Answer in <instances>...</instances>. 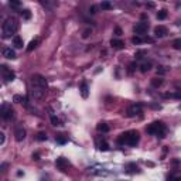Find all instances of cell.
Masks as SVG:
<instances>
[{"label": "cell", "mask_w": 181, "mask_h": 181, "mask_svg": "<svg viewBox=\"0 0 181 181\" xmlns=\"http://www.w3.org/2000/svg\"><path fill=\"white\" fill-rule=\"evenodd\" d=\"M47 94V81L41 75H33L31 78V96L34 99H41Z\"/></svg>", "instance_id": "cell-1"}, {"label": "cell", "mask_w": 181, "mask_h": 181, "mask_svg": "<svg viewBox=\"0 0 181 181\" xmlns=\"http://www.w3.org/2000/svg\"><path fill=\"white\" fill-rule=\"evenodd\" d=\"M140 140V133L137 130H127L125 133H122L119 136L118 143L119 144H127V146H136Z\"/></svg>", "instance_id": "cell-2"}, {"label": "cell", "mask_w": 181, "mask_h": 181, "mask_svg": "<svg viewBox=\"0 0 181 181\" xmlns=\"http://www.w3.org/2000/svg\"><path fill=\"white\" fill-rule=\"evenodd\" d=\"M18 30V23L14 17H7L4 20V23L1 26V37L3 38H9L13 34H16Z\"/></svg>", "instance_id": "cell-3"}, {"label": "cell", "mask_w": 181, "mask_h": 181, "mask_svg": "<svg viewBox=\"0 0 181 181\" xmlns=\"http://www.w3.org/2000/svg\"><path fill=\"white\" fill-rule=\"evenodd\" d=\"M146 132L151 136H158V137H164L165 134V125L163 122H160V120H156V122H153L151 125L147 126L146 129Z\"/></svg>", "instance_id": "cell-4"}, {"label": "cell", "mask_w": 181, "mask_h": 181, "mask_svg": "<svg viewBox=\"0 0 181 181\" xmlns=\"http://www.w3.org/2000/svg\"><path fill=\"white\" fill-rule=\"evenodd\" d=\"M0 115L4 120H10V119L14 116V110L11 108L10 103H3L1 105V109H0Z\"/></svg>", "instance_id": "cell-5"}, {"label": "cell", "mask_w": 181, "mask_h": 181, "mask_svg": "<svg viewBox=\"0 0 181 181\" xmlns=\"http://www.w3.org/2000/svg\"><path fill=\"white\" fill-rule=\"evenodd\" d=\"M0 70H1V75H3L4 82H11L13 79L16 78V74H14V71H11V70H10V68H7L6 65H1V67H0Z\"/></svg>", "instance_id": "cell-6"}, {"label": "cell", "mask_w": 181, "mask_h": 181, "mask_svg": "<svg viewBox=\"0 0 181 181\" xmlns=\"http://www.w3.org/2000/svg\"><path fill=\"white\" fill-rule=\"evenodd\" d=\"M147 30H149V23H147V21H139V23H136V26L133 27L134 34H137V35L146 34Z\"/></svg>", "instance_id": "cell-7"}, {"label": "cell", "mask_w": 181, "mask_h": 181, "mask_svg": "<svg viewBox=\"0 0 181 181\" xmlns=\"http://www.w3.org/2000/svg\"><path fill=\"white\" fill-rule=\"evenodd\" d=\"M140 113H142V105L140 103H133V105H130L127 108V116L129 118H134V116H137Z\"/></svg>", "instance_id": "cell-8"}, {"label": "cell", "mask_w": 181, "mask_h": 181, "mask_svg": "<svg viewBox=\"0 0 181 181\" xmlns=\"http://www.w3.org/2000/svg\"><path fill=\"white\" fill-rule=\"evenodd\" d=\"M55 165H57V168L58 170H61V171H67V168L70 167V161H68V158L65 157H58L55 160Z\"/></svg>", "instance_id": "cell-9"}, {"label": "cell", "mask_w": 181, "mask_h": 181, "mask_svg": "<svg viewBox=\"0 0 181 181\" xmlns=\"http://www.w3.org/2000/svg\"><path fill=\"white\" fill-rule=\"evenodd\" d=\"M14 137H16L17 142H23L26 139V129L23 126H17L14 130Z\"/></svg>", "instance_id": "cell-10"}, {"label": "cell", "mask_w": 181, "mask_h": 181, "mask_svg": "<svg viewBox=\"0 0 181 181\" xmlns=\"http://www.w3.org/2000/svg\"><path fill=\"white\" fill-rule=\"evenodd\" d=\"M167 27H164V26H157L156 28H154V35L156 37H158V38H163V37H165L167 35Z\"/></svg>", "instance_id": "cell-11"}, {"label": "cell", "mask_w": 181, "mask_h": 181, "mask_svg": "<svg viewBox=\"0 0 181 181\" xmlns=\"http://www.w3.org/2000/svg\"><path fill=\"white\" fill-rule=\"evenodd\" d=\"M79 91H81L82 98H85V99H87L88 96H89V87H88L87 81H82V82H81V85H79Z\"/></svg>", "instance_id": "cell-12"}, {"label": "cell", "mask_w": 181, "mask_h": 181, "mask_svg": "<svg viewBox=\"0 0 181 181\" xmlns=\"http://www.w3.org/2000/svg\"><path fill=\"white\" fill-rule=\"evenodd\" d=\"M110 45L115 48V50H123V48H125V43H123L122 40L112 38L110 40Z\"/></svg>", "instance_id": "cell-13"}, {"label": "cell", "mask_w": 181, "mask_h": 181, "mask_svg": "<svg viewBox=\"0 0 181 181\" xmlns=\"http://www.w3.org/2000/svg\"><path fill=\"white\" fill-rule=\"evenodd\" d=\"M3 57L7 58V60H14V58H16V53H14V50H11V48H4V50H3Z\"/></svg>", "instance_id": "cell-14"}, {"label": "cell", "mask_w": 181, "mask_h": 181, "mask_svg": "<svg viewBox=\"0 0 181 181\" xmlns=\"http://www.w3.org/2000/svg\"><path fill=\"white\" fill-rule=\"evenodd\" d=\"M13 45L16 48H23V45H24L23 38H21L20 35H14V37H13Z\"/></svg>", "instance_id": "cell-15"}, {"label": "cell", "mask_w": 181, "mask_h": 181, "mask_svg": "<svg viewBox=\"0 0 181 181\" xmlns=\"http://www.w3.org/2000/svg\"><path fill=\"white\" fill-rule=\"evenodd\" d=\"M98 132H102V133H108L109 132V125L108 123H105V122H101V123H98Z\"/></svg>", "instance_id": "cell-16"}, {"label": "cell", "mask_w": 181, "mask_h": 181, "mask_svg": "<svg viewBox=\"0 0 181 181\" xmlns=\"http://www.w3.org/2000/svg\"><path fill=\"white\" fill-rule=\"evenodd\" d=\"M150 68H151V62H150V61H147V62H143L142 65H140V71H142L143 74H146L147 71H150Z\"/></svg>", "instance_id": "cell-17"}, {"label": "cell", "mask_w": 181, "mask_h": 181, "mask_svg": "<svg viewBox=\"0 0 181 181\" xmlns=\"http://www.w3.org/2000/svg\"><path fill=\"white\" fill-rule=\"evenodd\" d=\"M126 168L129 173H139V167L136 164H133V163H129V164L126 165Z\"/></svg>", "instance_id": "cell-18"}, {"label": "cell", "mask_w": 181, "mask_h": 181, "mask_svg": "<svg viewBox=\"0 0 181 181\" xmlns=\"http://www.w3.org/2000/svg\"><path fill=\"white\" fill-rule=\"evenodd\" d=\"M98 149L101 150V151H108L109 150V144L105 142V140H102V142L98 143Z\"/></svg>", "instance_id": "cell-19"}, {"label": "cell", "mask_w": 181, "mask_h": 181, "mask_svg": "<svg viewBox=\"0 0 181 181\" xmlns=\"http://www.w3.org/2000/svg\"><path fill=\"white\" fill-rule=\"evenodd\" d=\"M37 45H38V38L31 40V43H30V44H28V47H27V51H28V53H31V51L37 47Z\"/></svg>", "instance_id": "cell-20"}, {"label": "cell", "mask_w": 181, "mask_h": 181, "mask_svg": "<svg viewBox=\"0 0 181 181\" xmlns=\"http://www.w3.org/2000/svg\"><path fill=\"white\" fill-rule=\"evenodd\" d=\"M35 139H37L38 142H45V140H47V133H45V132H38L37 136H35Z\"/></svg>", "instance_id": "cell-21"}, {"label": "cell", "mask_w": 181, "mask_h": 181, "mask_svg": "<svg viewBox=\"0 0 181 181\" xmlns=\"http://www.w3.org/2000/svg\"><path fill=\"white\" fill-rule=\"evenodd\" d=\"M151 85H153L154 88L161 87V85H163V79L161 78H153L151 79Z\"/></svg>", "instance_id": "cell-22"}, {"label": "cell", "mask_w": 181, "mask_h": 181, "mask_svg": "<svg viewBox=\"0 0 181 181\" xmlns=\"http://www.w3.org/2000/svg\"><path fill=\"white\" fill-rule=\"evenodd\" d=\"M55 140H57V143H60V144H65L68 139H67V137H65L64 134H58V136L55 137Z\"/></svg>", "instance_id": "cell-23"}, {"label": "cell", "mask_w": 181, "mask_h": 181, "mask_svg": "<svg viewBox=\"0 0 181 181\" xmlns=\"http://www.w3.org/2000/svg\"><path fill=\"white\" fill-rule=\"evenodd\" d=\"M13 101L17 103H26V98L21 96V95H14V98H13Z\"/></svg>", "instance_id": "cell-24"}, {"label": "cell", "mask_w": 181, "mask_h": 181, "mask_svg": "<svg viewBox=\"0 0 181 181\" xmlns=\"http://www.w3.org/2000/svg\"><path fill=\"white\" fill-rule=\"evenodd\" d=\"M167 17V10H160L157 13V20H164Z\"/></svg>", "instance_id": "cell-25"}, {"label": "cell", "mask_w": 181, "mask_h": 181, "mask_svg": "<svg viewBox=\"0 0 181 181\" xmlns=\"http://www.w3.org/2000/svg\"><path fill=\"white\" fill-rule=\"evenodd\" d=\"M112 7H113V6H112V3H109V1H102V4H101V9H102V10H110Z\"/></svg>", "instance_id": "cell-26"}, {"label": "cell", "mask_w": 181, "mask_h": 181, "mask_svg": "<svg viewBox=\"0 0 181 181\" xmlns=\"http://www.w3.org/2000/svg\"><path fill=\"white\" fill-rule=\"evenodd\" d=\"M51 123H53L54 126H60V123H61V122H60V119L57 118L55 115H53V113H51Z\"/></svg>", "instance_id": "cell-27"}, {"label": "cell", "mask_w": 181, "mask_h": 181, "mask_svg": "<svg viewBox=\"0 0 181 181\" xmlns=\"http://www.w3.org/2000/svg\"><path fill=\"white\" fill-rule=\"evenodd\" d=\"M21 16H23V18H26V20H30V17H31V13H30V10H23L21 11Z\"/></svg>", "instance_id": "cell-28"}, {"label": "cell", "mask_w": 181, "mask_h": 181, "mask_svg": "<svg viewBox=\"0 0 181 181\" xmlns=\"http://www.w3.org/2000/svg\"><path fill=\"white\" fill-rule=\"evenodd\" d=\"M173 47L175 50H181V38H177L173 41Z\"/></svg>", "instance_id": "cell-29"}, {"label": "cell", "mask_w": 181, "mask_h": 181, "mask_svg": "<svg viewBox=\"0 0 181 181\" xmlns=\"http://www.w3.org/2000/svg\"><path fill=\"white\" fill-rule=\"evenodd\" d=\"M136 68H137V64H136V62H130V64H129V74H133Z\"/></svg>", "instance_id": "cell-30"}, {"label": "cell", "mask_w": 181, "mask_h": 181, "mask_svg": "<svg viewBox=\"0 0 181 181\" xmlns=\"http://www.w3.org/2000/svg\"><path fill=\"white\" fill-rule=\"evenodd\" d=\"M92 34V30L91 28H87V30H84V33H82V38H88L89 35Z\"/></svg>", "instance_id": "cell-31"}, {"label": "cell", "mask_w": 181, "mask_h": 181, "mask_svg": "<svg viewBox=\"0 0 181 181\" xmlns=\"http://www.w3.org/2000/svg\"><path fill=\"white\" fill-rule=\"evenodd\" d=\"M132 43H133V44H142V43H143V40L140 38L139 35H134L133 38H132Z\"/></svg>", "instance_id": "cell-32"}, {"label": "cell", "mask_w": 181, "mask_h": 181, "mask_svg": "<svg viewBox=\"0 0 181 181\" xmlns=\"http://www.w3.org/2000/svg\"><path fill=\"white\" fill-rule=\"evenodd\" d=\"M143 55H146V51L140 50V51H137V53H136V55H134V57H136L137 60H140V58H143Z\"/></svg>", "instance_id": "cell-33"}, {"label": "cell", "mask_w": 181, "mask_h": 181, "mask_svg": "<svg viewBox=\"0 0 181 181\" xmlns=\"http://www.w3.org/2000/svg\"><path fill=\"white\" fill-rule=\"evenodd\" d=\"M10 6H11V7H14V9L20 7V1H16V0H11V1H10Z\"/></svg>", "instance_id": "cell-34"}, {"label": "cell", "mask_w": 181, "mask_h": 181, "mask_svg": "<svg viewBox=\"0 0 181 181\" xmlns=\"http://www.w3.org/2000/svg\"><path fill=\"white\" fill-rule=\"evenodd\" d=\"M115 34H116V35H122V28H120V27H116V28H115Z\"/></svg>", "instance_id": "cell-35"}, {"label": "cell", "mask_w": 181, "mask_h": 181, "mask_svg": "<svg viewBox=\"0 0 181 181\" xmlns=\"http://www.w3.org/2000/svg\"><path fill=\"white\" fill-rule=\"evenodd\" d=\"M4 133H0V144H4Z\"/></svg>", "instance_id": "cell-36"}, {"label": "cell", "mask_w": 181, "mask_h": 181, "mask_svg": "<svg viewBox=\"0 0 181 181\" xmlns=\"http://www.w3.org/2000/svg\"><path fill=\"white\" fill-rule=\"evenodd\" d=\"M89 13H91V14H95V13H96V7H95V6H92V7L89 9Z\"/></svg>", "instance_id": "cell-37"}, {"label": "cell", "mask_w": 181, "mask_h": 181, "mask_svg": "<svg viewBox=\"0 0 181 181\" xmlns=\"http://www.w3.org/2000/svg\"><path fill=\"white\" fill-rule=\"evenodd\" d=\"M33 160H40V154H38V153H34V154H33Z\"/></svg>", "instance_id": "cell-38"}, {"label": "cell", "mask_w": 181, "mask_h": 181, "mask_svg": "<svg viewBox=\"0 0 181 181\" xmlns=\"http://www.w3.org/2000/svg\"><path fill=\"white\" fill-rule=\"evenodd\" d=\"M6 168H7V163H3V164H1V171L4 173V171H6Z\"/></svg>", "instance_id": "cell-39"}, {"label": "cell", "mask_w": 181, "mask_h": 181, "mask_svg": "<svg viewBox=\"0 0 181 181\" xmlns=\"http://www.w3.org/2000/svg\"><path fill=\"white\" fill-rule=\"evenodd\" d=\"M157 72H160V74H164L165 70H163V67H160V70H157Z\"/></svg>", "instance_id": "cell-40"}, {"label": "cell", "mask_w": 181, "mask_h": 181, "mask_svg": "<svg viewBox=\"0 0 181 181\" xmlns=\"http://www.w3.org/2000/svg\"><path fill=\"white\" fill-rule=\"evenodd\" d=\"M147 7L153 9V7H154V3H151V1H150V3H147Z\"/></svg>", "instance_id": "cell-41"}, {"label": "cell", "mask_w": 181, "mask_h": 181, "mask_svg": "<svg viewBox=\"0 0 181 181\" xmlns=\"http://www.w3.org/2000/svg\"><path fill=\"white\" fill-rule=\"evenodd\" d=\"M171 181H181V178H175V180H171Z\"/></svg>", "instance_id": "cell-42"}]
</instances>
